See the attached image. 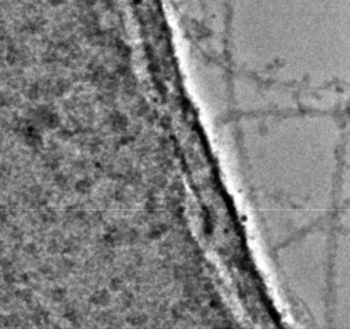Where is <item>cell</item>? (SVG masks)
<instances>
[{
  "label": "cell",
  "instance_id": "1",
  "mask_svg": "<svg viewBox=\"0 0 350 329\" xmlns=\"http://www.w3.org/2000/svg\"><path fill=\"white\" fill-rule=\"evenodd\" d=\"M92 301L95 304L98 305H105L109 301V295L106 291H101L94 294V296L92 297Z\"/></svg>",
  "mask_w": 350,
  "mask_h": 329
},
{
  "label": "cell",
  "instance_id": "2",
  "mask_svg": "<svg viewBox=\"0 0 350 329\" xmlns=\"http://www.w3.org/2000/svg\"><path fill=\"white\" fill-rule=\"evenodd\" d=\"M91 188V184L87 181H79L76 184V189L81 193H87Z\"/></svg>",
  "mask_w": 350,
  "mask_h": 329
},
{
  "label": "cell",
  "instance_id": "4",
  "mask_svg": "<svg viewBox=\"0 0 350 329\" xmlns=\"http://www.w3.org/2000/svg\"><path fill=\"white\" fill-rule=\"evenodd\" d=\"M121 285H122V283H121V281L119 279H114V280L112 281V283L110 284V287H111L112 290L117 291L118 289H120Z\"/></svg>",
  "mask_w": 350,
  "mask_h": 329
},
{
  "label": "cell",
  "instance_id": "3",
  "mask_svg": "<svg viewBox=\"0 0 350 329\" xmlns=\"http://www.w3.org/2000/svg\"><path fill=\"white\" fill-rule=\"evenodd\" d=\"M64 292H63V290H55L54 291V293H53V298L55 300H61L62 298L64 297Z\"/></svg>",
  "mask_w": 350,
  "mask_h": 329
}]
</instances>
